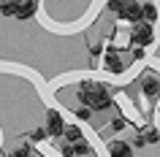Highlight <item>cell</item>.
<instances>
[{
    "label": "cell",
    "mask_w": 160,
    "mask_h": 157,
    "mask_svg": "<svg viewBox=\"0 0 160 157\" xmlns=\"http://www.w3.org/2000/svg\"><path fill=\"white\" fill-rule=\"evenodd\" d=\"M76 92H79V103L92 108L95 114L98 111H109L114 106V87H109L103 81H82L76 87Z\"/></svg>",
    "instance_id": "1"
},
{
    "label": "cell",
    "mask_w": 160,
    "mask_h": 157,
    "mask_svg": "<svg viewBox=\"0 0 160 157\" xmlns=\"http://www.w3.org/2000/svg\"><path fill=\"white\" fill-rule=\"evenodd\" d=\"M119 19L125 22H138L141 19V11H144V0H109L106 3Z\"/></svg>",
    "instance_id": "2"
},
{
    "label": "cell",
    "mask_w": 160,
    "mask_h": 157,
    "mask_svg": "<svg viewBox=\"0 0 160 157\" xmlns=\"http://www.w3.org/2000/svg\"><path fill=\"white\" fill-rule=\"evenodd\" d=\"M101 54H103V60H101L103 73H109V76H122V73L128 71V62L122 60V54H119L117 46H106Z\"/></svg>",
    "instance_id": "3"
},
{
    "label": "cell",
    "mask_w": 160,
    "mask_h": 157,
    "mask_svg": "<svg viewBox=\"0 0 160 157\" xmlns=\"http://www.w3.org/2000/svg\"><path fill=\"white\" fill-rule=\"evenodd\" d=\"M155 25H149V22H144V19H138V22H133V27H130V43L133 46H138V49H147V46H152L155 43Z\"/></svg>",
    "instance_id": "4"
},
{
    "label": "cell",
    "mask_w": 160,
    "mask_h": 157,
    "mask_svg": "<svg viewBox=\"0 0 160 157\" xmlns=\"http://www.w3.org/2000/svg\"><path fill=\"white\" fill-rule=\"evenodd\" d=\"M138 87L149 100H160V76L155 71H144L138 76Z\"/></svg>",
    "instance_id": "5"
},
{
    "label": "cell",
    "mask_w": 160,
    "mask_h": 157,
    "mask_svg": "<svg viewBox=\"0 0 160 157\" xmlns=\"http://www.w3.org/2000/svg\"><path fill=\"white\" fill-rule=\"evenodd\" d=\"M65 116L60 114L57 108H49L46 111V122H43V127H46V133H49V138H62V133H65Z\"/></svg>",
    "instance_id": "6"
},
{
    "label": "cell",
    "mask_w": 160,
    "mask_h": 157,
    "mask_svg": "<svg viewBox=\"0 0 160 157\" xmlns=\"http://www.w3.org/2000/svg\"><path fill=\"white\" fill-rule=\"evenodd\" d=\"M147 144H160V130L155 127V125H144V127H138V130H136L133 146L144 149Z\"/></svg>",
    "instance_id": "7"
},
{
    "label": "cell",
    "mask_w": 160,
    "mask_h": 157,
    "mask_svg": "<svg viewBox=\"0 0 160 157\" xmlns=\"http://www.w3.org/2000/svg\"><path fill=\"white\" fill-rule=\"evenodd\" d=\"M106 149H109V157H136V146L125 138H109Z\"/></svg>",
    "instance_id": "8"
},
{
    "label": "cell",
    "mask_w": 160,
    "mask_h": 157,
    "mask_svg": "<svg viewBox=\"0 0 160 157\" xmlns=\"http://www.w3.org/2000/svg\"><path fill=\"white\" fill-rule=\"evenodd\" d=\"M38 6H41V0H19V8H17V17H14V19H19V22H27L30 17H35Z\"/></svg>",
    "instance_id": "9"
},
{
    "label": "cell",
    "mask_w": 160,
    "mask_h": 157,
    "mask_svg": "<svg viewBox=\"0 0 160 157\" xmlns=\"http://www.w3.org/2000/svg\"><path fill=\"white\" fill-rule=\"evenodd\" d=\"M158 6H155V3H149V0H144V11H141V19L144 22H149V25H155V22H158Z\"/></svg>",
    "instance_id": "10"
},
{
    "label": "cell",
    "mask_w": 160,
    "mask_h": 157,
    "mask_svg": "<svg viewBox=\"0 0 160 157\" xmlns=\"http://www.w3.org/2000/svg\"><path fill=\"white\" fill-rule=\"evenodd\" d=\"M19 0H0V17H17Z\"/></svg>",
    "instance_id": "11"
},
{
    "label": "cell",
    "mask_w": 160,
    "mask_h": 157,
    "mask_svg": "<svg viewBox=\"0 0 160 157\" xmlns=\"http://www.w3.org/2000/svg\"><path fill=\"white\" fill-rule=\"evenodd\" d=\"M73 116L79 119V122H90V119L95 116V111H92V108H87V106H76L73 108Z\"/></svg>",
    "instance_id": "12"
},
{
    "label": "cell",
    "mask_w": 160,
    "mask_h": 157,
    "mask_svg": "<svg viewBox=\"0 0 160 157\" xmlns=\"http://www.w3.org/2000/svg\"><path fill=\"white\" fill-rule=\"evenodd\" d=\"M27 138H30V141H35V144H41V141H46V138H49V133H46V127H33V130L27 133Z\"/></svg>",
    "instance_id": "13"
},
{
    "label": "cell",
    "mask_w": 160,
    "mask_h": 157,
    "mask_svg": "<svg viewBox=\"0 0 160 157\" xmlns=\"http://www.w3.org/2000/svg\"><path fill=\"white\" fill-rule=\"evenodd\" d=\"M8 157H30V146H27V144H22V146L11 149V152H8Z\"/></svg>",
    "instance_id": "14"
},
{
    "label": "cell",
    "mask_w": 160,
    "mask_h": 157,
    "mask_svg": "<svg viewBox=\"0 0 160 157\" xmlns=\"http://www.w3.org/2000/svg\"><path fill=\"white\" fill-rule=\"evenodd\" d=\"M158 114H160V106H158Z\"/></svg>",
    "instance_id": "15"
}]
</instances>
